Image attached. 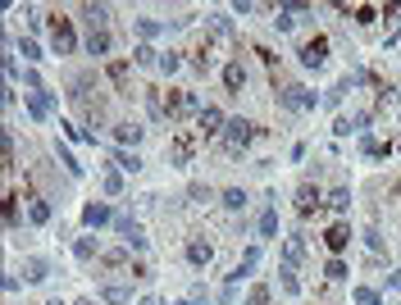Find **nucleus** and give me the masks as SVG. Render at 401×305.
Wrapping results in <instances>:
<instances>
[{"label":"nucleus","mask_w":401,"mask_h":305,"mask_svg":"<svg viewBox=\"0 0 401 305\" xmlns=\"http://www.w3.org/2000/svg\"><path fill=\"white\" fill-rule=\"evenodd\" d=\"M200 150V132L196 128H178L174 137H169V164H192Z\"/></svg>","instance_id":"obj_1"},{"label":"nucleus","mask_w":401,"mask_h":305,"mask_svg":"<svg viewBox=\"0 0 401 305\" xmlns=\"http://www.w3.org/2000/svg\"><path fill=\"white\" fill-rule=\"evenodd\" d=\"M46 23H51V51H55V55H73V46H78V32H73V18H64V14H51Z\"/></svg>","instance_id":"obj_2"},{"label":"nucleus","mask_w":401,"mask_h":305,"mask_svg":"<svg viewBox=\"0 0 401 305\" xmlns=\"http://www.w3.org/2000/svg\"><path fill=\"white\" fill-rule=\"evenodd\" d=\"M255 137H260V128H255L251 119H228V128H224V150H233V155H237V150H246Z\"/></svg>","instance_id":"obj_3"},{"label":"nucleus","mask_w":401,"mask_h":305,"mask_svg":"<svg viewBox=\"0 0 401 305\" xmlns=\"http://www.w3.org/2000/svg\"><path fill=\"white\" fill-rule=\"evenodd\" d=\"M205 105L196 100V91H169V100H165V114L169 119H187V114H200Z\"/></svg>","instance_id":"obj_4"},{"label":"nucleus","mask_w":401,"mask_h":305,"mask_svg":"<svg viewBox=\"0 0 401 305\" xmlns=\"http://www.w3.org/2000/svg\"><path fill=\"white\" fill-rule=\"evenodd\" d=\"M224 128H228V119H224V110H219V105H205V110L196 114V132H200V141H205V137H224Z\"/></svg>","instance_id":"obj_5"},{"label":"nucleus","mask_w":401,"mask_h":305,"mask_svg":"<svg viewBox=\"0 0 401 305\" xmlns=\"http://www.w3.org/2000/svg\"><path fill=\"white\" fill-rule=\"evenodd\" d=\"M219 78H224V91H228V96H242L246 82H251V73H246V64H242V60H228Z\"/></svg>","instance_id":"obj_6"},{"label":"nucleus","mask_w":401,"mask_h":305,"mask_svg":"<svg viewBox=\"0 0 401 305\" xmlns=\"http://www.w3.org/2000/svg\"><path fill=\"white\" fill-rule=\"evenodd\" d=\"M319 209H324L319 187H314V183H301V187H297V214H301V219H319Z\"/></svg>","instance_id":"obj_7"},{"label":"nucleus","mask_w":401,"mask_h":305,"mask_svg":"<svg viewBox=\"0 0 401 305\" xmlns=\"http://www.w3.org/2000/svg\"><path fill=\"white\" fill-rule=\"evenodd\" d=\"M324 60H329V37L314 32L310 41H301V64L305 69H324Z\"/></svg>","instance_id":"obj_8"},{"label":"nucleus","mask_w":401,"mask_h":305,"mask_svg":"<svg viewBox=\"0 0 401 305\" xmlns=\"http://www.w3.org/2000/svg\"><path fill=\"white\" fill-rule=\"evenodd\" d=\"M255 264H260V246H246V251H242V260H237V269L228 273V287H237L242 278H251V273H255Z\"/></svg>","instance_id":"obj_9"},{"label":"nucleus","mask_w":401,"mask_h":305,"mask_svg":"<svg viewBox=\"0 0 401 305\" xmlns=\"http://www.w3.org/2000/svg\"><path fill=\"white\" fill-rule=\"evenodd\" d=\"M105 73H110V82L119 87V96H132V64L128 60H114Z\"/></svg>","instance_id":"obj_10"},{"label":"nucleus","mask_w":401,"mask_h":305,"mask_svg":"<svg viewBox=\"0 0 401 305\" xmlns=\"http://www.w3.org/2000/svg\"><path fill=\"white\" fill-rule=\"evenodd\" d=\"M114 228H119V237L132 246V251H141V246H146V233H141V223H132V219H114Z\"/></svg>","instance_id":"obj_11"},{"label":"nucleus","mask_w":401,"mask_h":305,"mask_svg":"<svg viewBox=\"0 0 401 305\" xmlns=\"http://www.w3.org/2000/svg\"><path fill=\"white\" fill-rule=\"evenodd\" d=\"M279 100L288 105V110H314V96H310L305 87H283V91H279Z\"/></svg>","instance_id":"obj_12"},{"label":"nucleus","mask_w":401,"mask_h":305,"mask_svg":"<svg viewBox=\"0 0 401 305\" xmlns=\"http://www.w3.org/2000/svg\"><path fill=\"white\" fill-rule=\"evenodd\" d=\"M187 260H192L196 269H205V264L215 260V246H210L205 237H192V242H187Z\"/></svg>","instance_id":"obj_13"},{"label":"nucleus","mask_w":401,"mask_h":305,"mask_svg":"<svg viewBox=\"0 0 401 305\" xmlns=\"http://www.w3.org/2000/svg\"><path fill=\"white\" fill-rule=\"evenodd\" d=\"M324 242H329V251H333V255H342V251L351 246V228H347V223H333L329 233H324Z\"/></svg>","instance_id":"obj_14"},{"label":"nucleus","mask_w":401,"mask_h":305,"mask_svg":"<svg viewBox=\"0 0 401 305\" xmlns=\"http://www.w3.org/2000/svg\"><path fill=\"white\" fill-rule=\"evenodd\" d=\"M27 223H51V201L46 196H27Z\"/></svg>","instance_id":"obj_15"},{"label":"nucleus","mask_w":401,"mask_h":305,"mask_svg":"<svg viewBox=\"0 0 401 305\" xmlns=\"http://www.w3.org/2000/svg\"><path fill=\"white\" fill-rule=\"evenodd\" d=\"M110 205H101V201H91L87 209H82V223H87V228H105V223H110Z\"/></svg>","instance_id":"obj_16"},{"label":"nucleus","mask_w":401,"mask_h":305,"mask_svg":"<svg viewBox=\"0 0 401 305\" xmlns=\"http://www.w3.org/2000/svg\"><path fill=\"white\" fill-rule=\"evenodd\" d=\"M23 273H27V283H46V278H51V264H46L42 255H27V260H23Z\"/></svg>","instance_id":"obj_17"},{"label":"nucleus","mask_w":401,"mask_h":305,"mask_svg":"<svg viewBox=\"0 0 401 305\" xmlns=\"http://www.w3.org/2000/svg\"><path fill=\"white\" fill-rule=\"evenodd\" d=\"M110 32H105V27H91L87 32V55H110Z\"/></svg>","instance_id":"obj_18"},{"label":"nucleus","mask_w":401,"mask_h":305,"mask_svg":"<svg viewBox=\"0 0 401 305\" xmlns=\"http://www.w3.org/2000/svg\"><path fill=\"white\" fill-rule=\"evenodd\" d=\"M114 141H119V146H137L141 128H137V123H114Z\"/></svg>","instance_id":"obj_19"},{"label":"nucleus","mask_w":401,"mask_h":305,"mask_svg":"<svg viewBox=\"0 0 401 305\" xmlns=\"http://www.w3.org/2000/svg\"><path fill=\"white\" fill-rule=\"evenodd\" d=\"M27 110H32V119H46L51 114V91H27Z\"/></svg>","instance_id":"obj_20"},{"label":"nucleus","mask_w":401,"mask_h":305,"mask_svg":"<svg viewBox=\"0 0 401 305\" xmlns=\"http://www.w3.org/2000/svg\"><path fill=\"white\" fill-rule=\"evenodd\" d=\"M301 255H305V242H301V237H288V242H283V264H292V269H297Z\"/></svg>","instance_id":"obj_21"},{"label":"nucleus","mask_w":401,"mask_h":305,"mask_svg":"<svg viewBox=\"0 0 401 305\" xmlns=\"http://www.w3.org/2000/svg\"><path fill=\"white\" fill-rule=\"evenodd\" d=\"M132 64H141V69H151V64H160V51L151 41H141L137 51H132Z\"/></svg>","instance_id":"obj_22"},{"label":"nucleus","mask_w":401,"mask_h":305,"mask_svg":"<svg viewBox=\"0 0 401 305\" xmlns=\"http://www.w3.org/2000/svg\"><path fill=\"white\" fill-rule=\"evenodd\" d=\"M101 301H105V305H128V301H132V292H128V287H119V283H110V287L101 292Z\"/></svg>","instance_id":"obj_23"},{"label":"nucleus","mask_w":401,"mask_h":305,"mask_svg":"<svg viewBox=\"0 0 401 305\" xmlns=\"http://www.w3.org/2000/svg\"><path fill=\"white\" fill-rule=\"evenodd\" d=\"M114 164H119L123 174H137V169H141V160H137V150H114Z\"/></svg>","instance_id":"obj_24"},{"label":"nucleus","mask_w":401,"mask_h":305,"mask_svg":"<svg viewBox=\"0 0 401 305\" xmlns=\"http://www.w3.org/2000/svg\"><path fill=\"white\" fill-rule=\"evenodd\" d=\"M5 228H18V192H5Z\"/></svg>","instance_id":"obj_25"},{"label":"nucleus","mask_w":401,"mask_h":305,"mask_svg":"<svg viewBox=\"0 0 401 305\" xmlns=\"http://www.w3.org/2000/svg\"><path fill=\"white\" fill-rule=\"evenodd\" d=\"M360 146H365V155H369V160H388V155H393V146H388V141H374V137H365Z\"/></svg>","instance_id":"obj_26"},{"label":"nucleus","mask_w":401,"mask_h":305,"mask_svg":"<svg viewBox=\"0 0 401 305\" xmlns=\"http://www.w3.org/2000/svg\"><path fill=\"white\" fill-rule=\"evenodd\" d=\"M279 283H283V292H288V297H297V292H301L297 269H292V264H283V269H279Z\"/></svg>","instance_id":"obj_27"},{"label":"nucleus","mask_w":401,"mask_h":305,"mask_svg":"<svg viewBox=\"0 0 401 305\" xmlns=\"http://www.w3.org/2000/svg\"><path fill=\"white\" fill-rule=\"evenodd\" d=\"M55 155H60V164H64V174H69V178H82V164H78V160H73V150L55 146Z\"/></svg>","instance_id":"obj_28"},{"label":"nucleus","mask_w":401,"mask_h":305,"mask_svg":"<svg viewBox=\"0 0 401 305\" xmlns=\"http://www.w3.org/2000/svg\"><path fill=\"white\" fill-rule=\"evenodd\" d=\"M146 110H151V119H169L165 114V96H160L155 87H146Z\"/></svg>","instance_id":"obj_29"},{"label":"nucleus","mask_w":401,"mask_h":305,"mask_svg":"<svg viewBox=\"0 0 401 305\" xmlns=\"http://www.w3.org/2000/svg\"><path fill=\"white\" fill-rule=\"evenodd\" d=\"M329 205H333V209H338V214H347V209H351V192H347V187H333V196H329Z\"/></svg>","instance_id":"obj_30"},{"label":"nucleus","mask_w":401,"mask_h":305,"mask_svg":"<svg viewBox=\"0 0 401 305\" xmlns=\"http://www.w3.org/2000/svg\"><path fill=\"white\" fill-rule=\"evenodd\" d=\"M324 278H329V283H342V278H347V264H342L338 255H333V260L324 264Z\"/></svg>","instance_id":"obj_31"},{"label":"nucleus","mask_w":401,"mask_h":305,"mask_svg":"<svg viewBox=\"0 0 401 305\" xmlns=\"http://www.w3.org/2000/svg\"><path fill=\"white\" fill-rule=\"evenodd\" d=\"M73 255H78V260H91V255H96V242H91V237H78V242H73Z\"/></svg>","instance_id":"obj_32"},{"label":"nucleus","mask_w":401,"mask_h":305,"mask_svg":"<svg viewBox=\"0 0 401 305\" xmlns=\"http://www.w3.org/2000/svg\"><path fill=\"white\" fill-rule=\"evenodd\" d=\"M224 209H246V192L228 187V192H224Z\"/></svg>","instance_id":"obj_33"},{"label":"nucleus","mask_w":401,"mask_h":305,"mask_svg":"<svg viewBox=\"0 0 401 305\" xmlns=\"http://www.w3.org/2000/svg\"><path fill=\"white\" fill-rule=\"evenodd\" d=\"M137 32L151 41V37H160V32H165V23H155V18H137Z\"/></svg>","instance_id":"obj_34"},{"label":"nucleus","mask_w":401,"mask_h":305,"mask_svg":"<svg viewBox=\"0 0 401 305\" xmlns=\"http://www.w3.org/2000/svg\"><path fill=\"white\" fill-rule=\"evenodd\" d=\"M274 233H279V214L265 209V214H260V237H274Z\"/></svg>","instance_id":"obj_35"},{"label":"nucleus","mask_w":401,"mask_h":305,"mask_svg":"<svg viewBox=\"0 0 401 305\" xmlns=\"http://www.w3.org/2000/svg\"><path fill=\"white\" fill-rule=\"evenodd\" d=\"M82 14H87L91 27H105V5H82Z\"/></svg>","instance_id":"obj_36"},{"label":"nucleus","mask_w":401,"mask_h":305,"mask_svg":"<svg viewBox=\"0 0 401 305\" xmlns=\"http://www.w3.org/2000/svg\"><path fill=\"white\" fill-rule=\"evenodd\" d=\"M351 301H356V305H378V292L374 287H356V292H351Z\"/></svg>","instance_id":"obj_37"},{"label":"nucleus","mask_w":401,"mask_h":305,"mask_svg":"<svg viewBox=\"0 0 401 305\" xmlns=\"http://www.w3.org/2000/svg\"><path fill=\"white\" fill-rule=\"evenodd\" d=\"M101 260H105V264H110V269H123V264H128V251H105V255H101Z\"/></svg>","instance_id":"obj_38"},{"label":"nucleus","mask_w":401,"mask_h":305,"mask_svg":"<svg viewBox=\"0 0 401 305\" xmlns=\"http://www.w3.org/2000/svg\"><path fill=\"white\" fill-rule=\"evenodd\" d=\"M101 187H105L110 196H119V192H123V178H119V174H105V178H101Z\"/></svg>","instance_id":"obj_39"},{"label":"nucleus","mask_w":401,"mask_h":305,"mask_svg":"<svg viewBox=\"0 0 401 305\" xmlns=\"http://www.w3.org/2000/svg\"><path fill=\"white\" fill-rule=\"evenodd\" d=\"M242 305H269V287H251V297H246Z\"/></svg>","instance_id":"obj_40"},{"label":"nucleus","mask_w":401,"mask_h":305,"mask_svg":"<svg viewBox=\"0 0 401 305\" xmlns=\"http://www.w3.org/2000/svg\"><path fill=\"white\" fill-rule=\"evenodd\" d=\"M18 51H23V60H37V55H42V46H37L32 37H23V41H18Z\"/></svg>","instance_id":"obj_41"},{"label":"nucleus","mask_w":401,"mask_h":305,"mask_svg":"<svg viewBox=\"0 0 401 305\" xmlns=\"http://www.w3.org/2000/svg\"><path fill=\"white\" fill-rule=\"evenodd\" d=\"M160 69H165V73H178V69H183V60L169 51V55H160Z\"/></svg>","instance_id":"obj_42"},{"label":"nucleus","mask_w":401,"mask_h":305,"mask_svg":"<svg viewBox=\"0 0 401 305\" xmlns=\"http://www.w3.org/2000/svg\"><path fill=\"white\" fill-rule=\"evenodd\" d=\"M0 155H5V169H14V137L5 132V141H0Z\"/></svg>","instance_id":"obj_43"},{"label":"nucleus","mask_w":401,"mask_h":305,"mask_svg":"<svg viewBox=\"0 0 401 305\" xmlns=\"http://www.w3.org/2000/svg\"><path fill=\"white\" fill-rule=\"evenodd\" d=\"M374 14H378V9H369V5H356V23H360V27H369V23H374Z\"/></svg>","instance_id":"obj_44"},{"label":"nucleus","mask_w":401,"mask_h":305,"mask_svg":"<svg viewBox=\"0 0 401 305\" xmlns=\"http://www.w3.org/2000/svg\"><path fill=\"white\" fill-rule=\"evenodd\" d=\"M365 242H369V251H383V237H378V228H365Z\"/></svg>","instance_id":"obj_45"},{"label":"nucleus","mask_w":401,"mask_h":305,"mask_svg":"<svg viewBox=\"0 0 401 305\" xmlns=\"http://www.w3.org/2000/svg\"><path fill=\"white\" fill-rule=\"evenodd\" d=\"M200 297H205V292H200V287H196V292H192V297H183V301H178V305H200Z\"/></svg>","instance_id":"obj_46"},{"label":"nucleus","mask_w":401,"mask_h":305,"mask_svg":"<svg viewBox=\"0 0 401 305\" xmlns=\"http://www.w3.org/2000/svg\"><path fill=\"white\" fill-rule=\"evenodd\" d=\"M137 305H165V301H160V297H141Z\"/></svg>","instance_id":"obj_47"},{"label":"nucleus","mask_w":401,"mask_h":305,"mask_svg":"<svg viewBox=\"0 0 401 305\" xmlns=\"http://www.w3.org/2000/svg\"><path fill=\"white\" fill-rule=\"evenodd\" d=\"M393 201L401 205V178H397V183H393Z\"/></svg>","instance_id":"obj_48"},{"label":"nucleus","mask_w":401,"mask_h":305,"mask_svg":"<svg viewBox=\"0 0 401 305\" xmlns=\"http://www.w3.org/2000/svg\"><path fill=\"white\" fill-rule=\"evenodd\" d=\"M46 305H64V301H60V297H55V301H46Z\"/></svg>","instance_id":"obj_49"},{"label":"nucleus","mask_w":401,"mask_h":305,"mask_svg":"<svg viewBox=\"0 0 401 305\" xmlns=\"http://www.w3.org/2000/svg\"><path fill=\"white\" fill-rule=\"evenodd\" d=\"M78 305H91V301H78Z\"/></svg>","instance_id":"obj_50"}]
</instances>
